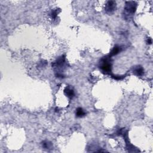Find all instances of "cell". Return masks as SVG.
<instances>
[{
    "label": "cell",
    "instance_id": "cell-5",
    "mask_svg": "<svg viewBox=\"0 0 153 153\" xmlns=\"http://www.w3.org/2000/svg\"><path fill=\"white\" fill-rule=\"evenodd\" d=\"M144 68L141 66H137L134 68L133 74H135V75H137V76H141V75L144 74Z\"/></svg>",
    "mask_w": 153,
    "mask_h": 153
},
{
    "label": "cell",
    "instance_id": "cell-2",
    "mask_svg": "<svg viewBox=\"0 0 153 153\" xmlns=\"http://www.w3.org/2000/svg\"><path fill=\"white\" fill-rule=\"evenodd\" d=\"M111 57L106 56L103 58L101 61V69L104 74H108L111 72Z\"/></svg>",
    "mask_w": 153,
    "mask_h": 153
},
{
    "label": "cell",
    "instance_id": "cell-1",
    "mask_svg": "<svg viewBox=\"0 0 153 153\" xmlns=\"http://www.w3.org/2000/svg\"><path fill=\"white\" fill-rule=\"evenodd\" d=\"M137 3L135 1H127L124 7V17L129 19L135 14L137 8Z\"/></svg>",
    "mask_w": 153,
    "mask_h": 153
},
{
    "label": "cell",
    "instance_id": "cell-7",
    "mask_svg": "<svg viewBox=\"0 0 153 153\" xmlns=\"http://www.w3.org/2000/svg\"><path fill=\"white\" fill-rule=\"evenodd\" d=\"M120 50H121V48L119 46H115V47L113 48V49L111 50V52L109 53V56L110 57H111V56H115V55H117L118 54V53H119V52L120 51Z\"/></svg>",
    "mask_w": 153,
    "mask_h": 153
},
{
    "label": "cell",
    "instance_id": "cell-10",
    "mask_svg": "<svg viewBox=\"0 0 153 153\" xmlns=\"http://www.w3.org/2000/svg\"><path fill=\"white\" fill-rule=\"evenodd\" d=\"M43 147L45 149H48L51 147V144L49 142L44 141L43 142Z\"/></svg>",
    "mask_w": 153,
    "mask_h": 153
},
{
    "label": "cell",
    "instance_id": "cell-9",
    "mask_svg": "<svg viewBox=\"0 0 153 153\" xmlns=\"http://www.w3.org/2000/svg\"><path fill=\"white\" fill-rule=\"evenodd\" d=\"M60 11H61V10H60V9H58V8H56V9L52 10V11H51V18L53 19H56Z\"/></svg>",
    "mask_w": 153,
    "mask_h": 153
},
{
    "label": "cell",
    "instance_id": "cell-6",
    "mask_svg": "<svg viewBox=\"0 0 153 153\" xmlns=\"http://www.w3.org/2000/svg\"><path fill=\"white\" fill-rule=\"evenodd\" d=\"M64 93L66 96L69 98V99H72L74 96V92L73 89H71L69 87H66L64 90Z\"/></svg>",
    "mask_w": 153,
    "mask_h": 153
},
{
    "label": "cell",
    "instance_id": "cell-4",
    "mask_svg": "<svg viewBox=\"0 0 153 153\" xmlns=\"http://www.w3.org/2000/svg\"><path fill=\"white\" fill-rule=\"evenodd\" d=\"M65 57L64 56H62L61 57H59L58 59L56 60V62H54L53 63L52 65L53 67H56V68H59V67H61L63 66V64L65 63Z\"/></svg>",
    "mask_w": 153,
    "mask_h": 153
},
{
    "label": "cell",
    "instance_id": "cell-3",
    "mask_svg": "<svg viewBox=\"0 0 153 153\" xmlns=\"http://www.w3.org/2000/svg\"><path fill=\"white\" fill-rule=\"evenodd\" d=\"M117 4L116 2L114 1H109L106 3L105 5V11L107 13H113V11H114L116 9Z\"/></svg>",
    "mask_w": 153,
    "mask_h": 153
},
{
    "label": "cell",
    "instance_id": "cell-11",
    "mask_svg": "<svg viewBox=\"0 0 153 153\" xmlns=\"http://www.w3.org/2000/svg\"><path fill=\"white\" fill-rule=\"evenodd\" d=\"M113 78H114L115 80H122L124 78V76H120V75H112Z\"/></svg>",
    "mask_w": 153,
    "mask_h": 153
},
{
    "label": "cell",
    "instance_id": "cell-12",
    "mask_svg": "<svg viewBox=\"0 0 153 153\" xmlns=\"http://www.w3.org/2000/svg\"><path fill=\"white\" fill-rule=\"evenodd\" d=\"M147 44H152V39L151 38H148L147 39Z\"/></svg>",
    "mask_w": 153,
    "mask_h": 153
},
{
    "label": "cell",
    "instance_id": "cell-8",
    "mask_svg": "<svg viewBox=\"0 0 153 153\" xmlns=\"http://www.w3.org/2000/svg\"><path fill=\"white\" fill-rule=\"evenodd\" d=\"M86 115V113L81 108H78L76 109V116L77 117H82Z\"/></svg>",
    "mask_w": 153,
    "mask_h": 153
}]
</instances>
